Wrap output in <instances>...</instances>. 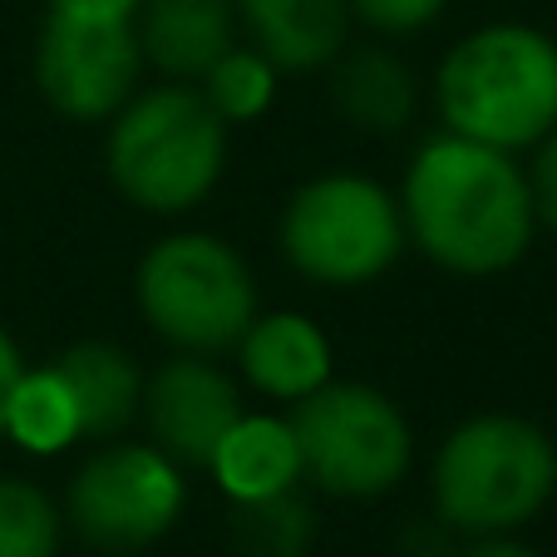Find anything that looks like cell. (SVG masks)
<instances>
[{
    "instance_id": "obj_1",
    "label": "cell",
    "mask_w": 557,
    "mask_h": 557,
    "mask_svg": "<svg viewBox=\"0 0 557 557\" xmlns=\"http://www.w3.org/2000/svg\"><path fill=\"white\" fill-rule=\"evenodd\" d=\"M405 237L430 262L459 276H498L528 252L537 227L528 173L513 153L434 134L405 178Z\"/></svg>"
},
{
    "instance_id": "obj_2",
    "label": "cell",
    "mask_w": 557,
    "mask_h": 557,
    "mask_svg": "<svg viewBox=\"0 0 557 557\" xmlns=\"http://www.w3.org/2000/svg\"><path fill=\"white\" fill-rule=\"evenodd\" d=\"M449 134L488 148L543 144L557 128V40L533 25H484L440 64Z\"/></svg>"
},
{
    "instance_id": "obj_3",
    "label": "cell",
    "mask_w": 557,
    "mask_h": 557,
    "mask_svg": "<svg viewBox=\"0 0 557 557\" xmlns=\"http://www.w3.org/2000/svg\"><path fill=\"white\" fill-rule=\"evenodd\" d=\"M430 494L454 533H513L557 494V444L518 414H473L440 444Z\"/></svg>"
},
{
    "instance_id": "obj_4",
    "label": "cell",
    "mask_w": 557,
    "mask_h": 557,
    "mask_svg": "<svg viewBox=\"0 0 557 557\" xmlns=\"http://www.w3.org/2000/svg\"><path fill=\"white\" fill-rule=\"evenodd\" d=\"M109 178L144 212H188L227 163V124L202 89L163 85L128 99L109 128Z\"/></svg>"
},
{
    "instance_id": "obj_5",
    "label": "cell",
    "mask_w": 557,
    "mask_h": 557,
    "mask_svg": "<svg viewBox=\"0 0 557 557\" xmlns=\"http://www.w3.org/2000/svg\"><path fill=\"white\" fill-rule=\"evenodd\" d=\"M138 306L163 341L193 356L237 350L257 321L252 272L222 237L178 232L138 262Z\"/></svg>"
},
{
    "instance_id": "obj_6",
    "label": "cell",
    "mask_w": 557,
    "mask_h": 557,
    "mask_svg": "<svg viewBox=\"0 0 557 557\" xmlns=\"http://www.w3.org/2000/svg\"><path fill=\"white\" fill-rule=\"evenodd\" d=\"M405 247L400 202L360 173H326L292 193L282 212V252L306 282L366 286Z\"/></svg>"
},
{
    "instance_id": "obj_7",
    "label": "cell",
    "mask_w": 557,
    "mask_h": 557,
    "mask_svg": "<svg viewBox=\"0 0 557 557\" xmlns=\"http://www.w3.org/2000/svg\"><path fill=\"white\" fill-rule=\"evenodd\" d=\"M301 473L336 498H375L405 479L410 469V424L400 405L370 385H321L301 395L292 410Z\"/></svg>"
},
{
    "instance_id": "obj_8",
    "label": "cell",
    "mask_w": 557,
    "mask_h": 557,
    "mask_svg": "<svg viewBox=\"0 0 557 557\" xmlns=\"http://www.w3.org/2000/svg\"><path fill=\"white\" fill-rule=\"evenodd\" d=\"M188 488L178 463L153 444H114L99 449L70 484V523L79 537L109 553L148 547L178 523Z\"/></svg>"
},
{
    "instance_id": "obj_9",
    "label": "cell",
    "mask_w": 557,
    "mask_h": 557,
    "mask_svg": "<svg viewBox=\"0 0 557 557\" xmlns=\"http://www.w3.org/2000/svg\"><path fill=\"white\" fill-rule=\"evenodd\" d=\"M138 30L128 21H79L50 11L35 45V85L64 119H114L138 85Z\"/></svg>"
},
{
    "instance_id": "obj_10",
    "label": "cell",
    "mask_w": 557,
    "mask_h": 557,
    "mask_svg": "<svg viewBox=\"0 0 557 557\" xmlns=\"http://www.w3.org/2000/svg\"><path fill=\"white\" fill-rule=\"evenodd\" d=\"M138 410L148 414L153 449H163L173 463H212L227 430L243 420L237 385L208 356H193V350L153 370Z\"/></svg>"
},
{
    "instance_id": "obj_11",
    "label": "cell",
    "mask_w": 557,
    "mask_h": 557,
    "mask_svg": "<svg viewBox=\"0 0 557 557\" xmlns=\"http://www.w3.org/2000/svg\"><path fill=\"white\" fill-rule=\"evenodd\" d=\"M237 45V0H144L138 50L173 79H202Z\"/></svg>"
},
{
    "instance_id": "obj_12",
    "label": "cell",
    "mask_w": 557,
    "mask_h": 557,
    "mask_svg": "<svg viewBox=\"0 0 557 557\" xmlns=\"http://www.w3.org/2000/svg\"><path fill=\"white\" fill-rule=\"evenodd\" d=\"M237 21L276 70H315L341 54L350 0H237Z\"/></svg>"
},
{
    "instance_id": "obj_13",
    "label": "cell",
    "mask_w": 557,
    "mask_h": 557,
    "mask_svg": "<svg viewBox=\"0 0 557 557\" xmlns=\"http://www.w3.org/2000/svg\"><path fill=\"white\" fill-rule=\"evenodd\" d=\"M243 350V370L262 395L272 400H301L311 389L326 385L331 375V341L321 336L315 321L296 311H276V315H257L247 336L237 341Z\"/></svg>"
},
{
    "instance_id": "obj_14",
    "label": "cell",
    "mask_w": 557,
    "mask_h": 557,
    "mask_svg": "<svg viewBox=\"0 0 557 557\" xmlns=\"http://www.w3.org/2000/svg\"><path fill=\"white\" fill-rule=\"evenodd\" d=\"M54 375H60L64 389H70L79 434H89V440L119 434L138 414V400H144L138 366L119 346H109V341L70 346L60 360H54Z\"/></svg>"
},
{
    "instance_id": "obj_15",
    "label": "cell",
    "mask_w": 557,
    "mask_h": 557,
    "mask_svg": "<svg viewBox=\"0 0 557 557\" xmlns=\"http://www.w3.org/2000/svg\"><path fill=\"white\" fill-rule=\"evenodd\" d=\"M208 469L218 473V484L227 488L232 504L296 488V479H301V454H296L292 424L272 420V414H243V420L227 430V440L218 444Z\"/></svg>"
},
{
    "instance_id": "obj_16",
    "label": "cell",
    "mask_w": 557,
    "mask_h": 557,
    "mask_svg": "<svg viewBox=\"0 0 557 557\" xmlns=\"http://www.w3.org/2000/svg\"><path fill=\"white\" fill-rule=\"evenodd\" d=\"M336 109L366 134H395L400 124H410L414 114V74L410 64H400L389 50L366 45L350 50L341 60L336 79H331Z\"/></svg>"
},
{
    "instance_id": "obj_17",
    "label": "cell",
    "mask_w": 557,
    "mask_h": 557,
    "mask_svg": "<svg viewBox=\"0 0 557 557\" xmlns=\"http://www.w3.org/2000/svg\"><path fill=\"white\" fill-rule=\"evenodd\" d=\"M5 434L30 454H60L64 444L79 440V420H74V400L54 366L25 370L15 380L11 410H5Z\"/></svg>"
},
{
    "instance_id": "obj_18",
    "label": "cell",
    "mask_w": 557,
    "mask_h": 557,
    "mask_svg": "<svg viewBox=\"0 0 557 557\" xmlns=\"http://www.w3.org/2000/svg\"><path fill=\"white\" fill-rule=\"evenodd\" d=\"M232 537L247 557H306L315 543V513L296 488L243 498L232 508Z\"/></svg>"
},
{
    "instance_id": "obj_19",
    "label": "cell",
    "mask_w": 557,
    "mask_h": 557,
    "mask_svg": "<svg viewBox=\"0 0 557 557\" xmlns=\"http://www.w3.org/2000/svg\"><path fill=\"white\" fill-rule=\"evenodd\" d=\"M276 95V64L262 50H243L232 45L208 74H202V99L222 124H247L257 119Z\"/></svg>"
},
{
    "instance_id": "obj_20",
    "label": "cell",
    "mask_w": 557,
    "mask_h": 557,
    "mask_svg": "<svg viewBox=\"0 0 557 557\" xmlns=\"http://www.w3.org/2000/svg\"><path fill=\"white\" fill-rule=\"evenodd\" d=\"M60 513L30 479H0V557H54Z\"/></svg>"
},
{
    "instance_id": "obj_21",
    "label": "cell",
    "mask_w": 557,
    "mask_h": 557,
    "mask_svg": "<svg viewBox=\"0 0 557 557\" xmlns=\"http://www.w3.org/2000/svg\"><path fill=\"white\" fill-rule=\"evenodd\" d=\"M444 5H449V0H350V11H356L360 21L375 25V30H389V35L420 30Z\"/></svg>"
},
{
    "instance_id": "obj_22",
    "label": "cell",
    "mask_w": 557,
    "mask_h": 557,
    "mask_svg": "<svg viewBox=\"0 0 557 557\" xmlns=\"http://www.w3.org/2000/svg\"><path fill=\"white\" fill-rule=\"evenodd\" d=\"M528 193H533L537 222L557 232V128L537 144V158H533V169H528Z\"/></svg>"
},
{
    "instance_id": "obj_23",
    "label": "cell",
    "mask_w": 557,
    "mask_h": 557,
    "mask_svg": "<svg viewBox=\"0 0 557 557\" xmlns=\"http://www.w3.org/2000/svg\"><path fill=\"white\" fill-rule=\"evenodd\" d=\"M144 0H50V11L79 15V21H128Z\"/></svg>"
},
{
    "instance_id": "obj_24",
    "label": "cell",
    "mask_w": 557,
    "mask_h": 557,
    "mask_svg": "<svg viewBox=\"0 0 557 557\" xmlns=\"http://www.w3.org/2000/svg\"><path fill=\"white\" fill-rule=\"evenodd\" d=\"M21 375H25L21 350H15V341L0 326V434H5V410H11V395H15V380Z\"/></svg>"
},
{
    "instance_id": "obj_25",
    "label": "cell",
    "mask_w": 557,
    "mask_h": 557,
    "mask_svg": "<svg viewBox=\"0 0 557 557\" xmlns=\"http://www.w3.org/2000/svg\"><path fill=\"white\" fill-rule=\"evenodd\" d=\"M459 557H537V553L528 543H518V537L494 533V537H479V543H473L469 553H459Z\"/></svg>"
}]
</instances>
